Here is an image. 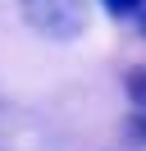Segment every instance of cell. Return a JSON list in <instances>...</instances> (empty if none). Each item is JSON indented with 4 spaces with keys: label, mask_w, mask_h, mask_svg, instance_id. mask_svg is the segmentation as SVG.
I'll return each mask as SVG.
<instances>
[{
    "label": "cell",
    "mask_w": 146,
    "mask_h": 151,
    "mask_svg": "<svg viewBox=\"0 0 146 151\" xmlns=\"http://www.w3.org/2000/svg\"><path fill=\"white\" fill-rule=\"evenodd\" d=\"M132 19H137V32L146 37V0H137V9H132Z\"/></svg>",
    "instance_id": "obj_4"
},
{
    "label": "cell",
    "mask_w": 146,
    "mask_h": 151,
    "mask_svg": "<svg viewBox=\"0 0 146 151\" xmlns=\"http://www.w3.org/2000/svg\"><path fill=\"white\" fill-rule=\"evenodd\" d=\"M18 9L50 41H73L87 28V0H18Z\"/></svg>",
    "instance_id": "obj_1"
},
{
    "label": "cell",
    "mask_w": 146,
    "mask_h": 151,
    "mask_svg": "<svg viewBox=\"0 0 146 151\" xmlns=\"http://www.w3.org/2000/svg\"><path fill=\"white\" fill-rule=\"evenodd\" d=\"M105 9H110V14H132L137 0H105Z\"/></svg>",
    "instance_id": "obj_3"
},
{
    "label": "cell",
    "mask_w": 146,
    "mask_h": 151,
    "mask_svg": "<svg viewBox=\"0 0 146 151\" xmlns=\"http://www.w3.org/2000/svg\"><path fill=\"white\" fill-rule=\"evenodd\" d=\"M123 87H128V96H132V105L137 110H146V64H132L123 73Z\"/></svg>",
    "instance_id": "obj_2"
}]
</instances>
